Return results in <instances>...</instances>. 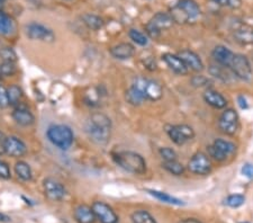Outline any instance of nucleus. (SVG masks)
Returning <instances> with one entry per match:
<instances>
[{
	"instance_id": "obj_18",
	"label": "nucleus",
	"mask_w": 253,
	"mask_h": 223,
	"mask_svg": "<svg viewBox=\"0 0 253 223\" xmlns=\"http://www.w3.org/2000/svg\"><path fill=\"white\" fill-rule=\"evenodd\" d=\"M212 55L219 65L230 68L235 54L229 48L224 47V45H217V47L214 48Z\"/></svg>"
},
{
	"instance_id": "obj_4",
	"label": "nucleus",
	"mask_w": 253,
	"mask_h": 223,
	"mask_svg": "<svg viewBox=\"0 0 253 223\" xmlns=\"http://www.w3.org/2000/svg\"><path fill=\"white\" fill-rule=\"evenodd\" d=\"M46 137L53 146L61 150H67L74 141L72 130L64 124H54L50 126L46 131Z\"/></svg>"
},
{
	"instance_id": "obj_1",
	"label": "nucleus",
	"mask_w": 253,
	"mask_h": 223,
	"mask_svg": "<svg viewBox=\"0 0 253 223\" xmlns=\"http://www.w3.org/2000/svg\"><path fill=\"white\" fill-rule=\"evenodd\" d=\"M110 131H112V121L102 113H94L85 126V132L90 140L98 144H106L108 142Z\"/></svg>"
},
{
	"instance_id": "obj_19",
	"label": "nucleus",
	"mask_w": 253,
	"mask_h": 223,
	"mask_svg": "<svg viewBox=\"0 0 253 223\" xmlns=\"http://www.w3.org/2000/svg\"><path fill=\"white\" fill-rule=\"evenodd\" d=\"M202 97H204V101L207 103L209 106H212L213 108L223 109L225 108L227 105L226 98L224 97L222 94H219L217 90L212 89V88L206 89L204 95H202Z\"/></svg>"
},
{
	"instance_id": "obj_49",
	"label": "nucleus",
	"mask_w": 253,
	"mask_h": 223,
	"mask_svg": "<svg viewBox=\"0 0 253 223\" xmlns=\"http://www.w3.org/2000/svg\"><path fill=\"white\" fill-rule=\"evenodd\" d=\"M244 223H247V222H244Z\"/></svg>"
},
{
	"instance_id": "obj_42",
	"label": "nucleus",
	"mask_w": 253,
	"mask_h": 223,
	"mask_svg": "<svg viewBox=\"0 0 253 223\" xmlns=\"http://www.w3.org/2000/svg\"><path fill=\"white\" fill-rule=\"evenodd\" d=\"M237 103H238V105H240V107H241L242 109H247V108L249 107L248 101L244 98V96H238Z\"/></svg>"
},
{
	"instance_id": "obj_44",
	"label": "nucleus",
	"mask_w": 253,
	"mask_h": 223,
	"mask_svg": "<svg viewBox=\"0 0 253 223\" xmlns=\"http://www.w3.org/2000/svg\"><path fill=\"white\" fill-rule=\"evenodd\" d=\"M10 218L7 217V215L0 213V222H9Z\"/></svg>"
},
{
	"instance_id": "obj_11",
	"label": "nucleus",
	"mask_w": 253,
	"mask_h": 223,
	"mask_svg": "<svg viewBox=\"0 0 253 223\" xmlns=\"http://www.w3.org/2000/svg\"><path fill=\"white\" fill-rule=\"evenodd\" d=\"M25 31H26L27 37L34 41L52 42L54 41L55 38V35L53 33V31L40 23L28 24L26 28H25Z\"/></svg>"
},
{
	"instance_id": "obj_46",
	"label": "nucleus",
	"mask_w": 253,
	"mask_h": 223,
	"mask_svg": "<svg viewBox=\"0 0 253 223\" xmlns=\"http://www.w3.org/2000/svg\"><path fill=\"white\" fill-rule=\"evenodd\" d=\"M5 140H6L5 134H3L1 131H0V142H5Z\"/></svg>"
},
{
	"instance_id": "obj_2",
	"label": "nucleus",
	"mask_w": 253,
	"mask_h": 223,
	"mask_svg": "<svg viewBox=\"0 0 253 223\" xmlns=\"http://www.w3.org/2000/svg\"><path fill=\"white\" fill-rule=\"evenodd\" d=\"M171 17L176 23H196L201 18V7L195 0H179L171 9Z\"/></svg>"
},
{
	"instance_id": "obj_24",
	"label": "nucleus",
	"mask_w": 253,
	"mask_h": 223,
	"mask_svg": "<svg viewBox=\"0 0 253 223\" xmlns=\"http://www.w3.org/2000/svg\"><path fill=\"white\" fill-rule=\"evenodd\" d=\"M74 219L78 223H94L96 220L92 207L85 204H80L74 208Z\"/></svg>"
},
{
	"instance_id": "obj_26",
	"label": "nucleus",
	"mask_w": 253,
	"mask_h": 223,
	"mask_svg": "<svg viewBox=\"0 0 253 223\" xmlns=\"http://www.w3.org/2000/svg\"><path fill=\"white\" fill-rule=\"evenodd\" d=\"M15 172L17 177L24 182H30L33 178V172H32L31 166L23 160L16 162Z\"/></svg>"
},
{
	"instance_id": "obj_10",
	"label": "nucleus",
	"mask_w": 253,
	"mask_h": 223,
	"mask_svg": "<svg viewBox=\"0 0 253 223\" xmlns=\"http://www.w3.org/2000/svg\"><path fill=\"white\" fill-rule=\"evenodd\" d=\"M219 127L224 134L233 136L238 129V115L235 109L226 108L219 120Z\"/></svg>"
},
{
	"instance_id": "obj_27",
	"label": "nucleus",
	"mask_w": 253,
	"mask_h": 223,
	"mask_svg": "<svg viewBox=\"0 0 253 223\" xmlns=\"http://www.w3.org/2000/svg\"><path fill=\"white\" fill-rule=\"evenodd\" d=\"M83 20L85 26L92 31H99L105 25L104 19L101 16L94 15V14H85V15L83 16Z\"/></svg>"
},
{
	"instance_id": "obj_35",
	"label": "nucleus",
	"mask_w": 253,
	"mask_h": 223,
	"mask_svg": "<svg viewBox=\"0 0 253 223\" xmlns=\"http://www.w3.org/2000/svg\"><path fill=\"white\" fill-rule=\"evenodd\" d=\"M0 58L6 62H16L17 54L12 48H2L0 50Z\"/></svg>"
},
{
	"instance_id": "obj_14",
	"label": "nucleus",
	"mask_w": 253,
	"mask_h": 223,
	"mask_svg": "<svg viewBox=\"0 0 253 223\" xmlns=\"http://www.w3.org/2000/svg\"><path fill=\"white\" fill-rule=\"evenodd\" d=\"M136 80L138 81V84L141 85L147 99L155 102L162 98L163 89H162V86L158 83V81L144 79V78H137Z\"/></svg>"
},
{
	"instance_id": "obj_7",
	"label": "nucleus",
	"mask_w": 253,
	"mask_h": 223,
	"mask_svg": "<svg viewBox=\"0 0 253 223\" xmlns=\"http://www.w3.org/2000/svg\"><path fill=\"white\" fill-rule=\"evenodd\" d=\"M167 133H168L171 141L178 146H183L195 137L194 129L187 124H178V125L170 126L167 130Z\"/></svg>"
},
{
	"instance_id": "obj_33",
	"label": "nucleus",
	"mask_w": 253,
	"mask_h": 223,
	"mask_svg": "<svg viewBox=\"0 0 253 223\" xmlns=\"http://www.w3.org/2000/svg\"><path fill=\"white\" fill-rule=\"evenodd\" d=\"M227 67H223V66H211L209 68V72H211L212 76H214L217 79L222 80V81H229L230 79V74L227 73L226 71Z\"/></svg>"
},
{
	"instance_id": "obj_21",
	"label": "nucleus",
	"mask_w": 253,
	"mask_h": 223,
	"mask_svg": "<svg viewBox=\"0 0 253 223\" xmlns=\"http://www.w3.org/2000/svg\"><path fill=\"white\" fill-rule=\"evenodd\" d=\"M13 119L17 124H19L20 126H32L35 123V118L32 114V112L28 111L27 108L21 107V106H17L13 112Z\"/></svg>"
},
{
	"instance_id": "obj_15",
	"label": "nucleus",
	"mask_w": 253,
	"mask_h": 223,
	"mask_svg": "<svg viewBox=\"0 0 253 223\" xmlns=\"http://www.w3.org/2000/svg\"><path fill=\"white\" fill-rule=\"evenodd\" d=\"M5 150L6 154L14 158H20L26 154L27 147L19 137H8L5 140Z\"/></svg>"
},
{
	"instance_id": "obj_9",
	"label": "nucleus",
	"mask_w": 253,
	"mask_h": 223,
	"mask_svg": "<svg viewBox=\"0 0 253 223\" xmlns=\"http://www.w3.org/2000/svg\"><path fill=\"white\" fill-rule=\"evenodd\" d=\"M230 69L238 79L249 81L252 77V67L249 59L243 54H235Z\"/></svg>"
},
{
	"instance_id": "obj_36",
	"label": "nucleus",
	"mask_w": 253,
	"mask_h": 223,
	"mask_svg": "<svg viewBox=\"0 0 253 223\" xmlns=\"http://www.w3.org/2000/svg\"><path fill=\"white\" fill-rule=\"evenodd\" d=\"M245 203V197L241 194H233L226 198V204L231 207H240Z\"/></svg>"
},
{
	"instance_id": "obj_30",
	"label": "nucleus",
	"mask_w": 253,
	"mask_h": 223,
	"mask_svg": "<svg viewBox=\"0 0 253 223\" xmlns=\"http://www.w3.org/2000/svg\"><path fill=\"white\" fill-rule=\"evenodd\" d=\"M133 223H158L154 218L145 210H137L132 214Z\"/></svg>"
},
{
	"instance_id": "obj_5",
	"label": "nucleus",
	"mask_w": 253,
	"mask_h": 223,
	"mask_svg": "<svg viewBox=\"0 0 253 223\" xmlns=\"http://www.w3.org/2000/svg\"><path fill=\"white\" fill-rule=\"evenodd\" d=\"M173 23L174 20L172 19L170 14L156 13L149 20L147 26H145V31H147V34L151 38H158L161 35L162 31L169 30L170 27H172Z\"/></svg>"
},
{
	"instance_id": "obj_41",
	"label": "nucleus",
	"mask_w": 253,
	"mask_h": 223,
	"mask_svg": "<svg viewBox=\"0 0 253 223\" xmlns=\"http://www.w3.org/2000/svg\"><path fill=\"white\" fill-rule=\"evenodd\" d=\"M241 172L243 176L248 177V178H250V179L253 178V165L252 164H249V162L248 164H245L243 167H242Z\"/></svg>"
},
{
	"instance_id": "obj_34",
	"label": "nucleus",
	"mask_w": 253,
	"mask_h": 223,
	"mask_svg": "<svg viewBox=\"0 0 253 223\" xmlns=\"http://www.w3.org/2000/svg\"><path fill=\"white\" fill-rule=\"evenodd\" d=\"M16 65L15 62H6L3 61L2 63H0V73L3 77H10L14 76L16 73Z\"/></svg>"
},
{
	"instance_id": "obj_25",
	"label": "nucleus",
	"mask_w": 253,
	"mask_h": 223,
	"mask_svg": "<svg viewBox=\"0 0 253 223\" xmlns=\"http://www.w3.org/2000/svg\"><path fill=\"white\" fill-rule=\"evenodd\" d=\"M147 192H148L151 196L156 198V200L163 202V203L171 204V205H178V206H181V205L186 204L183 200H180V198L174 197V196H172V195H169L168 193L160 192V190H155V189H147Z\"/></svg>"
},
{
	"instance_id": "obj_29",
	"label": "nucleus",
	"mask_w": 253,
	"mask_h": 223,
	"mask_svg": "<svg viewBox=\"0 0 253 223\" xmlns=\"http://www.w3.org/2000/svg\"><path fill=\"white\" fill-rule=\"evenodd\" d=\"M14 22L10 17L0 10V35H8L12 33Z\"/></svg>"
},
{
	"instance_id": "obj_47",
	"label": "nucleus",
	"mask_w": 253,
	"mask_h": 223,
	"mask_svg": "<svg viewBox=\"0 0 253 223\" xmlns=\"http://www.w3.org/2000/svg\"><path fill=\"white\" fill-rule=\"evenodd\" d=\"M1 78H2V76H1V73H0V81H1Z\"/></svg>"
},
{
	"instance_id": "obj_16",
	"label": "nucleus",
	"mask_w": 253,
	"mask_h": 223,
	"mask_svg": "<svg viewBox=\"0 0 253 223\" xmlns=\"http://www.w3.org/2000/svg\"><path fill=\"white\" fill-rule=\"evenodd\" d=\"M178 55L180 56V59L185 62V65L187 66L188 69L192 70V71L201 72L204 70V63H202V59L199 58L197 53L190 50H183L178 53Z\"/></svg>"
},
{
	"instance_id": "obj_38",
	"label": "nucleus",
	"mask_w": 253,
	"mask_h": 223,
	"mask_svg": "<svg viewBox=\"0 0 253 223\" xmlns=\"http://www.w3.org/2000/svg\"><path fill=\"white\" fill-rule=\"evenodd\" d=\"M213 1L220 7H229L232 9L238 8L242 3L241 0H213Z\"/></svg>"
},
{
	"instance_id": "obj_12",
	"label": "nucleus",
	"mask_w": 253,
	"mask_h": 223,
	"mask_svg": "<svg viewBox=\"0 0 253 223\" xmlns=\"http://www.w3.org/2000/svg\"><path fill=\"white\" fill-rule=\"evenodd\" d=\"M91 207L95 213L96 220L101 223H118V215L113 210V207L106 204L105 202H94Z\"/></svg>"
},
{
	"instance_id": "obj_6",
	"label": "nucleus",
	"mask_w": 253,
	"mask_h": 223,
	"mask_svg": "<svg viewBox=\"0 0 253 223\" xmlns=\"http://www.w3.org/2000/svg\"><path fill=\"white\" fill-rule=\"evenodd\" d=\"M208 154L216 161H225L230 155L236 151V146L231 141L217 139L208 148Z\"/></svg>"
},
{
	"instance_id": "obj_37",
	"label": "nucleus",
	"mask_w": 253,
	"mask_h": 223,
	"mask_svg": "<svg viewBox=\"0 0 253 223\" xmlns=\"http://www.w3.org/2000/svg\"><path fill=\"white\" fill-rule=\"evenodd\" d=\"M160 155H161L162 159L165 161H173V160H178V154L177 152L171 148H161L160 149Z\"/></svg>"
},
{
	"instance_id": "obj_23",
	"label": "nucleus",
	"mask_w": 253,
	"mask_h": 223,
	"mask_svg": "<svg viewBox=\"0 0 253 223\" xmlns=\"http://www.w3.org/2000/svg\"><path fill=\"white\" fill-rule=\"evenodd\" d=\"M113 58L118 60H128L135 54V48L131 43H119L110 49Z\"/></svg>"
},
{
	"instance_id": "obj_28",
	"label": "nucleus",
	"mask_w": 253,
	"mask_h": 223,
	"mask_svg": "<svg viewBox=\"0 0 253 223\" xmlns=\"http://www.w3.org/2000/svg\"><path fill=\"white\" fill-rule=\"evenodd\" d=\"M7 93H8V98H9V104L13 106L19 105V103L23 98V90L19 86L17 85H12L8 89H7Z\"/></svg>"
},
{
	"instance_id": "obj_32",
	"label": "nucleus",
	"mask_w": 253,
	"mask_h": 223,
	"mask_svg": "<svg viewBox=\"0 0 253 223\" xmlns=\"http://www.w3.org/2000/svg\"><path fill=\"white\" fill-rule=\"evenodd\" d=\"M128 36H130V38L134 43L140 45V47H145V45H148L149 43L147 35L137 30H130V32H128Z\"/></svg>"
},
{
	"instance_id": "obj_43",
	"label": "nucleus",
	"mask_w": 253,
	"mask_h": 223,
	"mask_svg": "<svg viewBox=\"0 0 253 223\" xmlns=\"http://www.w3.org/2000/svg\"><path fill=\"white\" fill-rule=\"evenodd\" d=\"M179 223H202L197 219H194V218H189V219H184V220H181Z\"/></svg>"
},
{
	"instance_id": "obj_8",
	"label": "nucleus",
	"mask_w": 253,
	"mask_h": 223,
	"mask_svg": "<svg viewBox=\"0 0 253 223\" xmlns=\"http://www.w3.org/2000/svg\"><path fill=\"white\" fill-rule=\"evenodd\" d=\"M188 169L195 175H208L212 172L211 159L204 152H196L188 162Z\"/></svg>"
},
{
	"instance_id": "obj_45",
	"label": "nucleus",
	"mask_w": 253,
	"mask_h": 223,
	"mask_svg": "<svg viewBox=\"0 0 253 223\" xmlns=\"http://www.w3.org/2000/svg\"><path fill=\"white\" fill-rule=\"evenodd\" d=\"M6 150H5V142H0V155L5 154Z\"/></svg>"
},
{
	"instance_id": "obj_13",
	"label": "nucleus",
	"mask_w": 253,
	"mask_h": 223,
	"mask_svg": "<svg viewBox=\"0 0 253 223\" xmlns=\"http://www.w3.org/2000/svg\"><path fill=\"white\" fill-rule=\"evenodd\" d=\"M43 186H44V192L46 197L50 198L51 201H62L63 198L66 197L67 190L64 189V186L59 180L52 178V177L46 178L44 183H43Z\"/></svg>"
},
{
	"instance_id": "obj_48",
	"label": "nucleus",
	"mask_w": 253,
	"mask_h": 223,
	"mask_svg": "<svg viewBox=\"0 0 253 223\" xmlns=\"http://www.w3.org/2000/svg\"><path fill=\"white\" fill-rule=\"evenodd\" d=\"M3 1H5V0H0V3H1V2H3Z\"/></svg>"
},
{
	"instance_id": "obj_17",
	"label": "nucleus",
	"mask_w": 253,
	"mask_h": 223,
	"mask_svg": "<svg viewBox=\"0 0 253 223\" xmlns=\"http://www.w3.org/2000/svg\"><path fill=\"white\" fill-rule=\"evenodd\" d=\"M162 60L174 73L180 74V76L188 73L189 69L187 68V66L185 65V62L180 59L179 55L172 54V53H165L162 55Z\"/></svg>"
},
{
	"instance_id": "obj_40",
	"label": "nucleus",
	"mask_w": 253,
	"mask_h": 223,
	"mask_svg": "<svg viewBox=\"0 0 253 223\" xmlns=\"http://www.w3.org/2000/svg\"><path fill=\"white\" fill-rule=\"evenodd\" d=\"M12 177L10 168L7 162L0 160V178L1 179H9Z\"/></svg>"
},
{
	"instance_id": "obj_20",
	"label": "nucleus",
	"mask_w": 253,
	"mask_h": 223,
	"mask_svg": "<svg viewBox=\"0 0 253 223\" xmlns=\"http://www.w3.org/2000/svg\"><path fill=\"white\" fill-rule=\"evenodd\" d=\"M125 97H126V101L128 104H131L133 106H140L142 103L147 99V97H145V95H144V91H143V89H142L141 85L138 84L137 80H135L130 89L126 91Z\"/></svg>"
},
{
	"instance_id": "obj_39",
	"label": "nucleus",
	"mask_w": 253,
	"mask_h": 223,
	"mask_svg": "<svg viewBox=\"0 0 253 223\" xmlns=\"http://www.w3.org/2000/svg\"><path fill=\"white\" fill-rule=\"evenodd\" d=\"M9 104V98L7 89L3 86L0 85V108H6L8 107Z\"/></svg>"
},
{
	"instance_id": "obj_22",
	"label": "nucleus",
	"mask_w": 253,
	"mask_h": 223,
	"mask_svg": "<svg viewBox=\"0 0 253 223\" xmlns=\"http://www.w3.org/2000/svg\"><path fill=\"white\" fill-rule=\"evenodd\" d=\"M234 37L238 43L243 45L253 44V26L248 24H241L240 26L235 28Z\"/></svg>"
},
{
	"instance_id": "obj_3",
	"label": "nucleus",
	"mask_w": 253,
	"mask_h": 223,
	"mask_svg": "<svg viewBox=\"0 0 253 223\" xmlns=\"http://www.w3.org/2000/svg\"><path fill=\"white\" fill-rule=\"evenodd\" d=\"M113 159L117 165L124 171L135 173V175H143L147 172V162L140 154L133 151H120L113 154Z\"/></svg>"
},
{
	"instance_id": "obj_31",
	"label": "nucleus",
	"mask_w": 253,
	"mask_h": 223,
	"mask_svg": "<svg viewBox=\"0 0 253 223\" xmlns=\"http://www.w3.org/2000/svg\"><path fill=\"white\" fill-rule=\"evenodd\" d=\"M162 166L167 172L171 173V175L181 176L185 172V167L183 166V164H180L178 160L165 161V164H163Z\"/></svg>"
}]
</instances>
